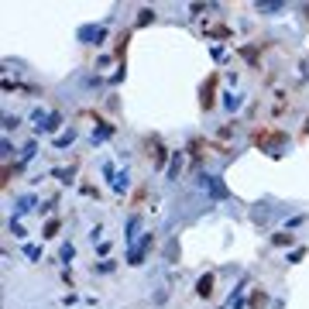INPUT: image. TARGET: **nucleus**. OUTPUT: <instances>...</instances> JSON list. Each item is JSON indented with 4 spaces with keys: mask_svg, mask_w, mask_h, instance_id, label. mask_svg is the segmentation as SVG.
<instances>
[{
    "mask_svg": "<svg viewBox=\"0 0 309 309\" xmlns=\"http://www.w3.org/2000/svg\"><path fill=\"white\" fill-rule=\"evenodd\" d=\"M213 292V275H203L199 278V296H210Z\"/></svg>",
    "mask_w": 309,
    "mask_h": 309,
    "instance_id": "1",
    "label": "nucleus"
},
{
    "mask_svg": "<svg viewBox=\"0 0 309 309\" xmlns=\"http://www.w3.org/2000/svg\"><path fill=\"white\" fill-rule=\"evenodd\" d=\"M55 231H59V220H52V224H45V237H52Z\"/></svg>",
    "mask_w": 309,
    "mask_h": 309,
    "instance_id": "3",
    "label": "nucleus"
},
{
    "mask_svg": "<svg viewBox=\"0 0 309 309\" xmlns=\"http://www.w3.org/2000/svg\"><path fill=\"white\" fill-rule=\"evenodd\" d=\"M210 93H213V79H206V86H203V110H210Z\"/></svg>",
    "mask_w": 309,
    "mask_h": 309,
    "instance_id": "2",
    "label": "nucleus"
}]
</instances>
